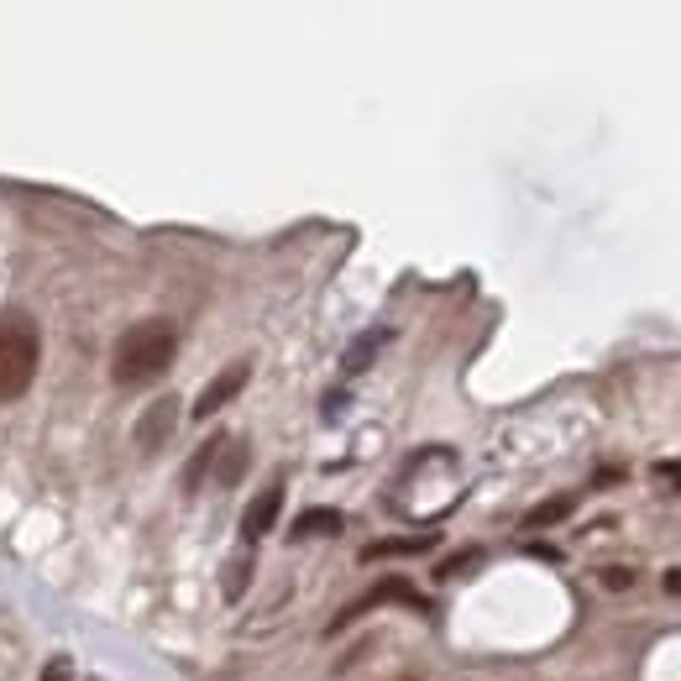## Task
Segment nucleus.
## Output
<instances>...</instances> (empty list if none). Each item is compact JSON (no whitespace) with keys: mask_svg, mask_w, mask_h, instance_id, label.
Instances as JSON below:
<instances>
[{"mask_svg":"<svg viewBox=\"0 0 681 681\" xmlns=\"http://www.w3.org/2000/svg\"><path fill=\"white\" fill-rule=\"evenodd\" d=\"M221 446H226V436H216V441H205V446H200V457L184 467V493H195V488H200V478L210 472V461L221 457Z\"/></svg>","mask_w":681,"mask_h":681,"instance_id":"nucleus-9","label":"nucleus"},{"mask_svg":"<svg viewBox=\"0 0 681 681\" xmlns=\"http://www.w3.org/2000/svg\"><path fill=\"white\" fill-rule=\"evenodd\" d=\"M629 582H635L629 566H608V572H603V587H629Z\"/></svg>","mask_w":681,"mask_h":681,"instance_id":"nucleus-16","label":"nucleus"},{"mask_svg":"<svg viewBox=\"0 0 681 681\" xmlns=\"http://www.w3.org/2000/svg\"><path fill=\"white\" fill-rule=\"evenodd\" d=\"M247 378H252V367H247V362H231L226 373H216V378L200 388V399H195V420H210V415H221L226 404H231L241 388H247Z\"/></svg>","mask_w":681,"mask_h":681,"instance_id":"nucleus-3","label":"nucleus"},{"mask_svg":"<svg viewBox=\"0 0 681 681\" xmlns=\"http://www.w3.org/2000/svg\"><path fill=\"white\" fill-rule=\"evenodd\" d=\"M174 425H179V399H158L137 420V446L142 451H158V446L168 441V430H174Z\"/></svg>","mask_w":681,"mask_h":681,"instance_id":"nucleus-5","label":"nucleus"},{"mask_svg":"<svg viewBox=\"0 0 681 681\" xmlns=\"http://www.w3.org/2000/svg\"><path fill=\"white\" fill-rule=\"evenodd\" d=\"M666 593H677V598H681V566H677V572H666Z\"/></svg>","mask_w":681,"mask_h":681,"instance_id":"nucleus-17","label":"nucleus"},{"mask_svg":"<svg viewBox=\"0 0 681 681\" xmlns=\"http://www.w3.org/2000/svg\"><path fill=\"white\" fill-rule=\"evenodd\" d=\"M656 482H666V488H681V461H656Z\"/></svg>","mask_w":681,"mask_h":681,"instance_id":"nucleus-15","label":"nucleus"},{"mask_svg":"<svg viewBox=\"0 0 681 681\" xmlns=\"http://www.w3.org/2000/svg\"><path fill=\"white\" fill-rule=\"evenodd\" d=\"M572 509H577V499H572V493H562V499H545L541 509H530V520H524V530H545V524L566 520Z\"/></svg>","mask_w":681,"mask_h":681,"instance_id":"nucleus-8","label":"nucleus"},{"mask_svg":"<svg viewBox=\"0 0 681 681\" xmlns=\"http://www.w3.org/2000/svg\"><path fill=\"white\" fill-rule=\"evenodd\" d=\"M383 346V331H373V336H357L352 346H346V373H362V367H373V352Z\"/></svg>","mask_w":681,"mask_h":681,"instance_id":"nucleus-11","label":"nucleus"},{"mask_svg":"<svg viewBox=\"0 0 681 681\" xmlns=\"http://www.w3.org/2000/svg\"><path fill=\"white\" fill-rule=\"evenodd\" d=\"M221 451H226V457H221V488H231V482H237L241 472H247V461H252V451H247V446H241V441H226Z\"/></svg>","mask_w":681,"mask_h":681,"instance_id":"nucleus-12","label":"nucleus"},{"mask_svg":"<svg viewBox=\"0 0 681 681\" xmlns=\"http://www.w3.org/2000/svg\"><path fill=\"white\" fill-rule=\"evenodd\" d=\"M247 582H252V556H237V562H226V598L237 603L241 593H247Z\"/></svg>","mask_w":681,"mask_h":681,"instance_id":"nucleus-13","label":"nucleus"},{"mask_svg":"<svg viewBox=\"0 0 681 681\" xmlns=\"http://www.w3.org/2000/svg\"><path fill=\"white\" fill-rule=\"evenodd\" d=\"M279 514H283V488L273 482V488H262L258 499L247 503V514H241V535H247V541H262V535L279 524Z\"/></svg>","mask_w":681,"mask_h":681,"instance_id":"nucleus-4","label":"nucleus"},{"mask_svg":"<svg viewBox=\"0 0 681 681\" xmlns=\"http://www.w3.org/2000/svg\"><path fill=\"white\" fill-rule=\"evenodd\" d=\"M378 603H420V593H415L409 582L388 577V582H378V587H373L367 598H357V603H352V608H346V614H340V619H336V629H340V624H352V619H357V614H367V608H378Z\"/></svg>","mask_w":681,"mask_h":681,"instance_id":"nucleus-6","label":"nucleus"},{"mask_svg":"<svg viewBox=\"0 0 681 681\" xmlns=\"http://www.w3.org/2000/svg\"><path fill=\"white\" fill-rule=\"evenodd\" d=\"M436 545V535H415V541H378L367 545V562H378V556H420V551H430Z\"/></svg>","mask_w":681,"mask_h":681,"instance_id":"nucleus-10","label":"nucleus"},{"mask_svg":"<svg viewBox=\"0 0 681 681\" xmlns=\"http://www.w3.org/2000/svg\"><path fill=\"white\" fill-rule=\"evenodd\" d=\"M38 681H74V666H69V656H53V661L42 666Z\"/></svg>","mask_w":681,"mask_h":681,"instance_id":"nucleus-14","label":"nucleus"},{"mask_svg":"<svg viewBox=\"0 0 681 681\" xmlns=\"http://www.w3.org/2000/svg\"><path fill=\"white\" fill-rule=\"evenodd\" d=\"M174 357H179V331L168 321H142L116 340V352H111V378H116L121 388H147V383H158L163 373L174 367Z\"/></svg>","mask_w":681,"mask_h":681,"instance_id":"nucleus-1","label":"nucleus"},{"mask_svg":"<svg viewBox=\"0 0 681 681\" xmlns=\"http://www.w3.org/2000/svg\"><path fill=\"white\" fill-rule=\"evenodd\" d=\"M38 331L27 321H17V315H6L0 321V404L21 399L27 388H32V378H38Z\"/></svg>","mask_w":681,"mask_h":681,"instance_id":"nucleus-2","label":"nucleus"},{"mask_svg":"<svg viewBox=\"0 0 681 681\" xmlns=\"http://www.w3.org/2000/svg\"><path fill=\"white\" fill-rule=\"evenodd\" d=\"M340 514L336 509H310V514H300L294 520V541H310V535H340Z\"/></svg>","mask_w":681,"mask_h":681,"instance_id":"nucleus-7","label":"nucleus"}]
</instances>
